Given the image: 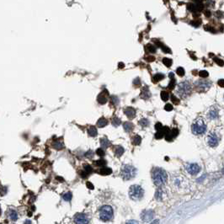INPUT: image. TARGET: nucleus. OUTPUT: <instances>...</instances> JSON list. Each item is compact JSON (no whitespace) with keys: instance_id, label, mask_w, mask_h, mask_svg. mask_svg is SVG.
Returning <instances> with one entry per match:
<instances>
[{"instance_id":"nucleus-1","label":"nucleus","mask_w":224,"mask_h":224,"mask_svg":"<svg viewBox=\"0 0 224 224\" xmlns=\"http://www.w3.org/2000/svg\"><path fill=\"white\" fill-rule=\"evenodd\" d=\"M167 174L166 172L162 169H155L153 171V180L156 186H159L164 184L167 180Z\"/></svg>"},{"instance_id":"nucleus-2","label":"nucleus","mask_w":224,"mask_h":224,"mask_svg":"<svg viewBox=\"0 0 224 224\" xmlns=\"http://www.w3.org/2000/svg\"><path fill=\"white\" fill-rule=\"evenodd\" d=\"M137 174V169L134 167L129 164H125L121 167L120 176L125 180H129L133 179Z\"/></svg>"},{"instance_id":"nucleus-3","label":"nucleus","mask_w":224,"mask_h":224,"mask_svg":"<svg viewBox=\"0 0 224 224\" xmlns=\"http://www.w3.org/2000/svg\"><path fill=\"white\" fill-rule=\"evenodd\" d=\"M144 196V191L140 186L134 184L129 189V196L133 201H140Z\"/></svg>"},{"instance_id":"nucleus-4","label":"nucleus","mask_w":224,"mask_h":224,"mask_svg":"<svg viewBox=\"0 0 224 224\" xmlns=\"http://www.w3.org/2000/svg\"><path fill=\"white\" fill-rule=\"evenodd\" d=\"M100 220H102L103 222H109L110 221L112 217H113V209L110 206L105 205L103 206L100 209Z\"/></svg>"},{"instance_id":"nucleus-5","label":"nucleus","mask_w":224,"mask_h":224,"mask_svg":"<svg viewBox=\"0 0 224 224\" xmlns=\"http://www.w3.org/2000/svg\"><path fill=\"white\" fill-rule=\"evenodd\" d=\"M192 132L196 135H201L205 133L206 130V125L205 120L202 118H198L195 122L192 124Z\"/></svg>"},{"instance_id":"nucleus-6","label":"nucleus","mask_w":224,"mask_h":224,"mask_svg":"<svg viewBox=\"0 0 224 224\" xmlns=\"http://www.w3.org/2000/svg\"><path fill=\"white\" fill-rule=\"evenodd\" d=\"M177 92L181 97H186L191 92V84H189L188 81L182 82V83L179 84L178 88H177Z\"/></svg>"},{"instance_id":"nucleus-7","label":"nucleus","mask_w":224,"mask_h":224,"mask_svg":"<svg viewBox=\"0 0 224 224\" xmlns=\"http://www.w3.org/2000/svg\"><path fill=\"white\" fill-rule=\"evenodd\" d=\"M195 86L197 90L203 92L206 91L212 86V83L207 80H198L195 83Z\"/></svg>"},{"instance_id":"nucleus-8","label":"nucleus","mask_w":224,"mask_h":224,"mask_svg":"<svg viewBox=\"0 0 224 224\" xmlns=\"http://www.w3.org/2000/svg\"><path fill=\"white\" fill-rule=\"evenodd\" d=\"M74 221L75 224H89V217L84 213H77Z\"/></svg>"},{"instance_id":"nucleus-9","label":"nucleus","mask_w":224,"mask_h":224,"mask_svg":"<svg viewBox=\"0 0 224 224\" xmlns=\"http://www.w3.org/2000/svg\"><path fill=\"white\" fill-rule=\"evenodd\" d=\"M153 216H154V213L153 211H151V210L144 211V212H143L141 214V219L144 222H149L153 218Z\"/></svg>"},{"instance_id":"nucleus-10","label":"nucleus","mask_w":224,"mask_h":224,"mask_svg":"<svg viewBox=\"0 0 224 224\" xmlns=\"http://www.w3.org/2000/svg\"><path fill=\"white\" fill-rule=\"evenodd\" d=\"M200 169H201V168L197 163H191V164H189L187 168L188 173L191 174V175L197 174L200 172Z\"/></svg>"},{"instance_id":"nucleus-11","label":"nucleus","mask_w":224,"mask_h":224,"mask_svg":"<svg viewBox=\"0 0 224 224\" xmlns=\"http://www.w3.org/2000/svg\"><path fill=\"white\" fill-rule=\"evenodd\" d=\"M218 143V138H217V136L214 133H211V134L208 136V144L211 147H216Z\"/></svg>"},{"instance_id":"nucleus-12","label":"nucleus","mask_w":224,"mask_h":224,"mask_svg":"<svg viewBox=\"0 0 224 224\" xmlns=\"http://www.w3.org/2000/svg\"><path fill=\"white\" fill-rule=\"evenodd\" d=\"M7 216L8 219L12 222H15L18 220V212L14 209H8L7 212Z\"/></svg>"},{"instance_id":"nucleus-13","label":"nucleus","mask_w":224,"mask_h":224,"mask_svg":"<svg viewBox=\"0 0 224 224\" xmlns=\"http://www.w3.org/2000/svg\"><path fill=\"white\" fill-rule=\"evenodd\" d=\"M124 112L129 119H133L136 116V110L132 107H127L125 109Z\"/></svg>"},{"instance_id":"nucleus-14","label":"nucleus","mask_w":224,"mask_h":224,"mask_svg":"<svg viewBox=\"0 0 224 224\" xmlns=\"http://www.w3.org/2000/svg\"><path fill=\"white\" fill-rule=\"evenodd\" d=\"M150 97H151V93L148 90V88L145 87L141 93V98L143 99V100H148V99H149Z\"/></svg>"},{"instance_id":"nucleus-15","label":"nucleus","mask_w":224,"mask_h":224,"mask_svg":"<svg viewBox=\"0 0 224 224\" xmlns=\"http://www.w3.org/2000/svg\"><path fill=\"white\" fill-rule=\"evenodd\" d=\"M52 147L53 148H55L56 150H62L64 148V145L62 143V142H61L60 140H55L52 143Z\"/></svg>"},{"instance_id":"nucleus-16","label":"nucleus","mask_w":224,"mask_h":224,"mask_svg":"<svg viewBox=\"0 0 224 224\" xmlns=\"http://www.w3.org/2000/svg\"><path fill=\"white\" fill-rule=\"evenodd\" d=\"M98 102L100 103V104L101 105H105V103L107 102V100H108V99H107V96H106V94H105L104 92H102L100 95L98 96Z\"/></svg>"},{"instance_id":"nucleus-17","label":"nucleus","mask_w":224,"mask_h":224,"mask_svg":"<svg viewBox=\"0 0 224 224\" xmlns=\"http://www.w3.org/2000/svg\"><path fill=\"white\" fill-rule=\"evenodd\" d=\"M114 153L115 154V156L119 158L124 153V148L121 146H115L114 148Z\"/></svg>"},{"instance_id":"nucleus-18","label":"nucleus","mask_w":224,"mask_h":224,"mask_svg":"<svg viewBox=\"0 0 224 224\" xmlns=\"http://www.w3.org/2000/svg\"><path fill=\"white\" fill-rule=\"evenodd\" d=\"M100 143L102 148H109L110 145V142L107 139L106 137H102V138H100Z\"/></svg>"},{"instance_id":"nucleus-19","label":"nucleus","mask_w":224,"mask_h":224,"mask_svg":"<svg viewBox=\"0 0 224 224\" xmlns=\"http://www.w3.org/2000/svg\"><path fill=\"white\" fill-rule=\"evenodd\" d=\"M217 116H218V111H217V109L212 108V109H211L209 110V112H208V117L210 119H212V120L216 119V118H217Z\"/></svg>"},{"instance_id":"nucleus-20","label":"nucleus","mask_w":224,"mask_h":224,"mask_svg":"<svg viewBox=\"0 0 224 224\" xmlns=\"http://www.w3.org/2000/svg\"><path fill=\"white\" fill-rule=\"evenodd\" d=\"M123 128L126 132H131L134 129V125L132 122H125L123 124Z\"/></svg>"},{"instance_id":"nucleus-21","label":"nucleus","mask_w":224,"mask_h":224,"mask_svg":"<svg viewBox=\"0 0 224 224\" xmlns=\"http://www.w3.org/2000/svg\"><path fill=\"white\" fill-rule=\"evenodd\" d=\"M88 134L89 137H96L97 134H98V131L95 126H90L89 129H88Z\"/></svg>"},{"instance_id":"nucleus-22","label":"nucleus","mask_w":224,"mask_h":224,"mask_svg":"<svg viewBox=\"0 0 224 224\" xmlns=\"http://www.w3.org/2000/svg\"><path fill=\"white\" fill-rule=\"evenodd\" d=\"M99 173L102 175H110L112 173V170L110 168H106V167H103L102 169H100Z\"/></svg>"},{"instance_id":"nucleus-23","label":"nucleus","mask_w":224,"mask_h":224,"mask_svg":"<svg viewBox=\"0 0 224 224\" xmlns=\"http://www.w3.org/2000/svg\"><path fill=\"white\" fill-rule=\"evenodd\" d=\"M108 124V120H107L105 117H101L100 119H99V120L97 121V126L99 127H105V126H107Z\"/></svg>"},{"instance_id":"nucleus-24","label":"nucleus","mask_w":224,"mask_h":224,"mask_svg":"<svg viewBox=\"0 0 224 224\" xmlns=\"http://www.w3.org/2000/svg\"><path fill=\"white\" fill-rule=\"evenodd\" d=\"M156 44H157V46H158L160 47V48L162 49V51H163V52H165V53H171V50H170L169 48H168V47H167L166 46H164L163 44H162L161 42H159V41H156Z\"/></svg>"},{"instance_id":"nucleus-25","label":"nucleus","mask_w":224,"mask_h":224,"mask_svg":"<svg viewBox=\"0 0 224 224\" xmlns=\"http://www.w3.org/2000/svg\"><path fill=\"white\" fill-rule=\"evenodd\" d=\"M163 79H164V75L162 74H155L153 77V83H158L160 80H162Z\"/></svg>"},{"instance_id":"nucleus-26","label":"nucleus","mask_w":224,"mask_h":224,"mask_svg":"<svg viewBox=\"0 0 224 224\" xmlns=\"http://www.w3.org/2000/svg\"><path fill=\"white\" fill-rule=\"evenodd\" d=\"M142 143V138L141 137L138 135H136L133 137L132 138V144L133 145H140V143Z\"/></svg>"},{"instance_id":"nucleus-27","label":"nucleus","mask_w":224,"mask_h":224,"mask_svg":"<svg viewBox=\"0 0 224 224\" xmlns=\"http://www.w3.org/2000/svg\"><path fill=\"white\" fill-rule=\"evenodd\" d=\"M146 51L149 53H154L156 51V47L151 44H148L146 46Z\"/></svg>"},{"instance_id":"nucleus-28","label":"nucleus","mask_w":224,"mask_h":224,"mask_svg":"<svg viewBox=\"0 0 224 224\" xmlns=\"http://www.w3.org/2000/svg\"><path fill=\"white\" fill-rule=\"evenodd\" d=\"M72 193L71 192H67L62 196V199L65 201H70L72 200Z\"/></svg>"},{"instance_id":"nucleus-29","label":"nucleus","mask_w":224,"mask_h":224,"mask_svg":"<svg viewBox=\"0 0 224 224\" xmlns=\"http://www.w3.org/2000/svg\"><path fill=\"white\" fill-rule=\"evenodd\" d=\"M189 24H191L194 27H199L201 24V20H194L191 21Z\"/></svg>"},{"instance_id":"nucleus-30","label":"nucleus","mask_w":224,"mask_h":224,"mask_svg":"<svg viewBox=\"0 0 224 224\" xmlns=\"http://www.w3.org/2000/svg\"><path fill=\"white\" fill-rule=\"evenodd\" d=\"M163 63L167 67H169L172 65V60L169 58L164 57V58H163Z\"/></svg>"},{"instance_id":"nucleus-31","label":"nucleus","mask_w":224,"mask_h":224,"mask_svg":"<svg viewBox=\"0 0 224 224\" xmlns=\"http://www.w3.org/2000/svg\"><path fill=\"white\" fill-rule=\"evenodd\" d=\"M94 164H95L96 166L103 167V166H105L106 164V161L101 158V159H99V160H97V161H94Z\"/></svg>"},{"instance_id":"nucleus-32","label":"nucleus","mask_w":224,"mask_h":224,"mask_svg":"<svg viewBox=\"0 0 224 224\" xmlns=\"http://www.w3.org/2000/svg\"><path fill=\"white\" fill-rule=\"evenodd\" d=\"M174 87H175V79H174V77H170V83L169 86H168V89L172 90V89H174Z\"/></svg>"},{"instance_id":"nucleus-33","label":"nucleus","mask_w":224,"mask_h":224,"mask_svg":"<svg viewBox=\"0 0 224 224\" xmlns=\"http://www.w3.org/2000/svg\"><path fill=\"white\" fill-rule=\"evenodd\" d=\"M120 123H121V121H120V120L118 117H114L113 120H112V125H113L114 126H120Z\"/></svg>"},{"instance_id":"nucleus-34","label":"nucleus","mask_w":224,"mask_h":224,"mask_svg":"<svg viewBox=\"0 0 224 224\" xmlns=\"http://www.w3.org/2000/svg\"><path fill=\"white\" fill-rule=\"evenodd\" d=\"M84 170L87 172V173H88L89 174H91L92 172H93V169H92V167L90 166L89 164H84Z\"/></svg>"},{"instance_id":"nucleus-35","label":"nucleus","mask_w":224,"mask_h":224,"mask_svg":"<svg viewBox=\"0 0 224 224\" xmlns=\"http://www.w3.org/2000/svg\"><path fill=\"white\" fill-rule=\"evenodd\" d=\"M169 95L167 92H165V91L161 92V99L163 101H167L168 100H169Z\"/></svg>"},{"instance_id":"nucleus-36","label":"nucleus","mask_w":224,"mask_h":224,"mask_svg":"<svg viewBox=\"0 0 224 224\" xmlns=\"http://www.w3.org/2000/svg\"><path fill=\"white\" fill-rule=\"evenodd\" d=\"M139 124H140L141 126H143V127H146V126H148L149 122H148V120L147 119L143 118V119H141V120H140Z\"/></svg>"},{"instance_id":"nucleus-37","label":"nucleus","mask_w":224,"mask_h":224,"mask_svg":"<svg viewBox=\"0 0 224 224\" xmlns=\"http://www.w3.org/2000/svg\"><path fill=\"white\" fill-rule=\"evenodd\" d=\"M176 72H177V74L179 75V76H180V77H182V76H184V69L183 67H178L177 69H176Z\"/></svg>"},{"instance_id":"nucleus-38","label":"nucleus","mask_w":224,"mask_h":224,"mask_svg":"<svg viewBox=\"0 0 224 224\" xmlns=\"http://www.w3.org/2000/svg\"><path fill=\"white\" fill-rule=\"evenodd\" d=\"M110 101L114 105H118V103H119V99L116 96H111Z\"/></svg>"},{"instance_id":"nucleus-39","label":"nucleus","mask_w":224,"mask_h":224,"mask_svg":"<svg viewBox=\"0 0 224 224\" xmlns=\"http://www.w3.org/2000/svg\"><path fill=\"white\" fill-rule=\"evenodd\" d=\"M170 134H171L172 137H173V138H174V137H176L178 136V134H179V130H178V129H176V128H174L173 130L170 131Z\"/></svg>"},{"instance_id":"nucleus-40","label":"nucleus","mask_w":224,"mask_h":224,"mask_svg":"<svg viewBox=\"0 0 224 224\" xmlns=\"http://www.w3.org/2000/svg\"><path fill=\"white\" fill-rule=\"evenodd\" d=\"M105 150L103 149V148H98L97 149V151H96V154L98 155V156H100V157H103V156H105Z\"/></svg>"},{"instance_id":"nucleus-41","label":"nucleus","mask_w":224,"mask_h":224,"mask_svg":"<svg viewBox=\"0 0 224 224\" xmlns=\"http://www.w3.org/2000/svg\"><path fill=\"white\" fill-rule=\"evenodd\" d=\"M209 75L208 72L207 71H205V70H202V71H200L199 72V76L201 77H207Z\"/></svg>"},{"instance_id":"nucleus-42","label":"nucleus","mask_w":224,"mask_h":224,"mask_svg":"<svg viewBox=\"0 0 224 224\" xmlns=\"http://www.w3.org/2000/svg\"><path fill=\"white\" fill-rule=\"evenodd\" d=\"M204 29L206 31H209L211 33H216V30L212 26H209V25H206V26L204 27Z\"/></svg>"},{"instance_id":"nucleus-43","label":"nucleus","mask_w":224,"mask_h":224,"mask_svg":"<svg viewBox=\"0 0 224 224\" xmlns=\"http://www.w3.org/2000/svg\"><path fill=\"white\" fill-rule=\"evenodd\" d=\"M214 61H215V62H216L217 64H218V65L220 66V67H222V66H224V62L222 61V59L215 57V58H214Z\"/></svg>"},{"instance_id":"nucleus-44","label":"nucleus","mask_w":224,"mask_h":224,"mask_svg":"<svg viewBox=\"0 0 224 224\" xmlns=\"http://www.w3.org/2000/svg\"><path fill=\"white\" fill-rule=\"evenodd\" d=\"M171 100H172V102H173L174 104H175V105H178L179 103V99L176 97V96H174V94H172V95H171Z\"/></svg>"},{"instance_id":"nucleus-45","label":"nucleus","mask_w":224,"mask_h":224,"mask_svg":"<svg viewBox=\"0 0 224 224\" xmlns=\"http://www.w3.org/2000/svg\"><path fill=\"white\" fill-rule=\"evenodd\" d=\"M162 130H163V129H162ZM163 137H164V134H163V131H160V132H157V133H156V134H155V137H156V138H158V139H160V138H162Z\"/></svg>"},{"instance_id":"nucleus-46","label":"nucleus","mask_w":224,"mask_h":224,"mask_svg":"<svg viewBox=\"0 0 224 224\" xmlns=\"http://www.w3.org/2000/svg\"><path fill=\"white\" fill-rule=\"evenodd\" d=\"M79 174H80V176H81V177H82V178H83V179H85V178H87V177H88V176L89 175V174L87 173V172H86V171H84V169H83V170H81V171H80V173H79Z\"/></svg>"},{"instance_id":"nucleus-47","label":"nucleus","mask_w":224,"mask_h":224,"mask_svg":"<svg viewBox=\"0 0 224 224\" xmlns=\"http://www.w3.org/2000/svg\"><path fill=\"white\" fill-rule=\"evenodd\" d=\"M155 197H156V199L158 200H160L161 197H162V191L160 189H158L157 192H156V195H155Z\"/></svg>"},{"instance_id":"nucleus-48","label":"nucleus","mask_w":224,"mask_h":224,"mask_svg":"<svg viewBox=\"0 0 224 224\" xmlns=\"http://www.w3.org/2000/svg\"><path fill=\"white\" fill-rule=\"evenodd\" d=\"M163 126H162V124L161 123H159V122H158L156 125H155V129H156L157 130V132H160V131H162V129H163Z\"/></svg>"},{"instance_id":"nucleus-49","label":"nucleus","mask_w":224,"mask_h":224,"mask_svg":"<svg viewBox=\"0 0 224 224\" xmlns=\"http://www.w3.org/2000/svg\"><path fill=\"white\" fill-rule=\"evenodd\" d=\"M164 110L166 111H171L172 110H173V106H172V105H170V104H167L164 106Z\"/></svg>"},{"instance_id":"nucleus-50","label":"nucleus","mask_w":224,"mask_h":224,"mask_svg":"<svg viewBox=\"0 0 224 224\" xmlns=\"http://www.w3.org/2000/svg\"><path fill=\"white\" fill-rule=\"evenodd\" d=\"M85 156L87 158H92L94 156V152L92 150H89L88 152L85 153Z\"/></svg>"},{"instance_id":"nucleus-51","label":"nucleus","mask_w":224,"mask_h":224,"mask_svg":"<svg viewBox=\"0 0 224 224\" xmlns=\"http://www.w3.org/2000/svg\"><path fill=\"white\" fill-rule=\"evenodd\" d=\"M133 84H134L135 86H139L141 84V81H140L139 77H137V79H136L134 81H133Z\"/></svg>"},{"instance_id":"nucleus-52","label":"nucleus","mask_w":224,"mask_h":224,"mask_svg":"<svg viewBox=\"0 0 224 224\" xmlns=\"http://www.w3.org/2000/svg\"><path fill=\"white\" fill-rule=\"evenodd\" d=\"M145 60L148 62H153L155 60V57H152V56H149V57H145Z\"/></svg>"},{"instance_id":"nucleus-53","label":"nucleus","mask_w":224,"mask_h":224,"mask_svg":"<svg viewBox=\"0 0 224 224\" xmlns=\"http://www.w3.org/2000/svg\"><path fill=\"white\" fill-rule=\"evenodd\" d=\"M217 84H218V85H219V86H220V87L224 88V79H220V80H218Z\"/></svg>"},{"instance_id":"nucleus-54","label":"nucleus","mask_w":224,"mask_h":224,"mask_svg":"<svg viewBox=\"0 0 224 224\" xmlns=\"http://www.w3.org/2000/svg\"><path fill=\"white\" fill-rule=\"evenodd\" d=\"M86 186H87V187L89 189H94V186L92 184V183H90V182H87L86 183Z\"/></svg>"},{"instance_id":"nucleus-55","label":"nucleus","mask_w":224,"mask_h":224,"mask_svg":"<svg viewBox=\"0 0 224 224\" xmlns=\"http://www.w3.org/2000/svg\"><path fill=\"white\" fill-rule=\"evenodd\" d=\"M126 224H139V223L135 220H130V221H127Z\"/></svg>"},{"instance_id":"nucleus-56","label":"nucleus","mask_w":224,"mask_h":224,"mask_svg":"<svg viewBox=\"0 0 224 224\" xmlns=\"http://www.w3.org/2000/svg\"><path fill=\"white\" fill-rule=\"evenodd\" d=\"M204 14H205V15H206V17H210L211 15H212V13H211L209 10H206Z\"/></svg>"},{"instance_id":"nucleus-57","label":"nucleus","mask_w":224,"mask_h":224,"mask_svg":"<svg viewBox=\"0 0 224 224\" xmlns=\"http://www.w3.org/2000/svg\"><path fill=\"white\" fill-rule=\"evenodd\" d=\"M125 67V64L124 63H122V62H120L119 63V67L120 68H123Z\"/></svg>"},{"instance_id":"nucleus-58","label":"nucleus","mask_w":224,"mask_h":224,"mask_svg":"<svg viewBox=\"0 0 224 224\" xmlns=\"http://www.w3.org/2000/svg\"><path fill=\"white\" fill-rule=\"evenodd\" d=\"M158 223H159V221H158V220H154L151 224H158Z\"/></svg>"},{"instance_id":"nucleus-59","label":"nucleus","mask_w":224,"mask_h":224,"mask_svg":"<svg viewBox=\"0 0 224 224\" xmlns=\"http://www.w3.org/2000/svg\"><path fill=\"white\" fill-rule=\"evenodd\" d=\"M25 224H31V220H26L25 222Z\"/></svg>"},{"instance_id":"nucleus-60","label":"nucleus","mask_w":224,"mask_h":224,"mask_svg":"<svg viewBox=\"0 0 224 224\" xmlns=\"http://www.w3.org/2000/svg\"><path fill=\"white\" fill-rule=\"evenodd\" d=\"M222 173H223V174H224V169H222Z\"/></svg>"}]
</instances>
